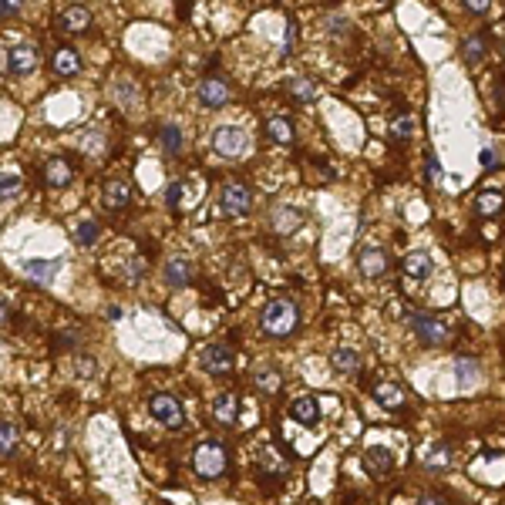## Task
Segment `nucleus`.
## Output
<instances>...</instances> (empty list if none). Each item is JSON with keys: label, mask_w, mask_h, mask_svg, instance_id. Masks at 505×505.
I'll use <instances>...</instances> for the list:
<instances>
[{"label": "nucleus", "mask_w": 505, "mask_h": 505, "mask_svg": "<svg viewBox=\"0 0 505 505\" xmlns=\"http://www.w3.org/2000/svg\"><path fill=\"white\" fill-rule=\"evenodd\" d=\"M300 324V310H297V303L293 300H270L266 303V310H263V317H259V327H263V334H270V337H286V334H293Z\"/></svg>", "instance_id": "nucleus-1"}, {"label": "nucleus", "mask_w": 505, "mask_h": 505, "mask_svg": "<svg viewBox=\"0 0 505 505\" xmlns=\"http://www.w3.org/2000/svg\"><path fill=\"white\" fill-rule=\"evenodd\" d=\"M192 468H195V475L206 482L222 479V475L229 472V452H226V445H219V441H202V445H195Z\"/></svg>", "instance_id": "nucleus-2"}, {"label": "nucleus", "mask_w": 505, "mask_h": 505, "mask_svg": "<svg viewBox=\"0 0 505 505\" xmlns=\"http://www.w3.org/2000/svg\"><path fill=\"white\" fill-rule=\"evenodd\" d=\"M408 327H411V334L418 337V344H425V347H445V344L452 340L448 324L438 320L435 313H428V310H408Z\"/></svg>", "instance_id": "nucleus-3"}, {"label": "nucleus", "mask_w": 505, "mask_h": 505, "mask_svg": "<svg viewBox=\"0 0 505 505\" xmlns=\"http://www.w3.org/2000/svg\"><path fill=\"white\" fill-rule=\"evenodd\" d=\"M249 148V135L239 125H219V129L212 131V152L219 158H229V162H236V158H243Z\"/></svg>", "instance_id": "nucleus-4"}, {"label": "nucleus", "mask_w": 505, "mask_h": 505, "mask_svg": "<svg viewBox=\"0 0 505 505\" xmlns=\"http://www.w3.org/2000/svg\"><path fill=\"white\" fill-rule=\"evenodd\" d=\"M148 415L156 418L158 425H165V428H182L185 425V411H182V404L175 394H152L148 398Z\"/></svg>", "instance_id": "nucleus-5"}, {"label": "nucleus", "mask_w": 505, "mask_h": 505, "mask_svg": "<svg viewBox=\"0 0 505 505\" xmlns=\"http://www.w3.org/2000/svg\"><path fill=\"white\" fill-rule=\"evenodd\" d=\"M40 65V54L31 48V44H11L7 51H4V67H7V75L13 78H24V75H34Z\"/></svg>", "instance_id": "nucleus-6"}, {"label": "nucleus", "mask_w": 505, "mask_h": 505, "mask_svg": "<svg viewBox=\"0 0 505 505\" xmlns=\"http://www.w3.org/2000/svg\"><path fill=\"white\" fill-rule=\"evenodd\" d=\"M233 367H236V354L226 340H216V344H209V347L202 350V371H206V374L222 377V374H229Z\"/></svg>", "instance_id": "nucleus-7"}, {"label": "nucleus", "mask_w": 505, "mask_h": 505, "mask_svg": "<svg viewBox=\"0 0 505 505\" xmlns=\"http://www.w3.org/2000/svg\"><path fill=\"white\" fill-rule=\"evenodd\" d=\"M219 206L226 216H246L253 209V192H249L243 182H226L219 192Z\"/></svg>", "instance_id": "nucleus-8"}, {"label": "nucleus", "mask_w": 505, "mask_h": 505, "mask_svg": "<svg viewBox=\"0 0 505 505\" xmlns=\"http://www.w3.org/2000/svg\"><path fill=\"white\" fill-rule=\"evenodd\" d=\"M195 98H199V104L202 108H209V112H219L222 104L229 102V85L222 78H202L199 81V88H195Z\"/></svg>", "instance_id": "nucleus-9"}, {"label": "nucleus", "mask_w": 505, "mask_h": 505, "mask_svg": "<svg viewBox=\"0 0 505 505\" xmlns=\"http://www.w3.org/2000/svg\"><path fill=\"white\" fill-rule=\"evenodd\" d=\"M391 266V259L384 249L377 246H364L361 253H357V270H361L364 280H377V276H384Z\"/></svg>", "instance_id": "nucleus-10"}, {"label": "nucleus", "mask_w": 505, "mask_h": 505, "mask_svg": "<svg viewBox=\"0 0 505 505\" xmlns=\"http://www.w3.org/2000/svg\"><path fill=\"white\" fill-rule=\"evenodd\" d=\"M40 175H44V185L65 189V185H71V179H75V168L67 165V158L51 156L48 162H44V168H40Z\"/></svg>", "instance_id": "nucleus-11"}, {"label": "nucleus", "mask_w": 505, "mask_h": 505, "mask_svg": "<svg viewBox=\"0 0 505 505\" xmlns=\"http://www.w3.org/2000/svg\"><path fill=\"white\" fill-rule=\"evenodd\" d=\"M104 206L112 209V212H121V209L131 202V182L125 179H112V182H104Z\"/></svg>", "instance_id": "nucleus-12"}, {"label": "nucleus", "mask_w": 505, "mask_h": 505, "mask_svg": "<svg viewBox=\"0 0 505 505\" xmlns=\"http://www.w3.org/2000/svg\"><path fill=\"white\" fill-rule=\"evenodd\" d=\"M290 415H293V421H300V425H320V401L313 398V394H307V398H293L290 401Z\"/></svg>", "instance_id": "nucleus-13"}, {"label": "nucleus", "mask_w": 505, "mask_h": 505, "mask_svg": "<svg viewBox=\"0 0 505 505\" xmlns=\"http://www.w3.org/2000/svg\"><path fill=\"white\" fill-rule=\"evenodd\" d=\"M283 91L290 94V102L293 104H307L317 98V81L313 78H303V75H293V78L283 81Z\"/></svg>", "instance_id": "nucleus-14"}, {"label": "nucleus", "mask_w": 505, "mask_h": 505, "mask_svg": "<svg viewBox=\"0 0 505 505\" xmlns=\"http://www.w3.org/2000/svg\"><path fill=\"white\" fill-rule=\"evenodd\" d=\"M88 27H91V13H88V7L75 4V7H67V11L61 13V31H65V34H85Z\"/></svg>", "instance_id": "nucleus-15"}, {"label": "nucleus", "mask_w": 505, "mask_h": 505, "mask_svg": "<svg viewBox=\"0 0 505 505\" xmlns=\"http://www.w3.org/2000/svg\"><path fill=\"white\" fill-rule=\"evenodd\" d=\"M394 462H398V458H394V452H391V448H384V445H374V448H367V452H364V465L371 468L374 475H384V472H391V468H394Z\"/></svg>", "instance_id": "nucleus-16"}, {"label": "nucleus", "mask_w": 505, "mask_h": 505, "mask_svg": "<svg viewBox=\"0 0 505 505\" xmlns=\"http://www.w3.org/2000/svg\"><path fill=\"white\" fill-rule=\"evenodd\" d=\"M371 394H374V401L381 404V408H388V411H401L404 408V391L398 388V384H374L371 388Z\"/></svg>", "instance_id": "nucleus-17"}, {"label": "nucleus", "mask_w": 505, "mask_h": 505, "mask_svg": "<svg viewBox=\"0 0 505 505\" xmlns=\"http://www.w3.org/2000/svg\"><path fill=\"white\" fill-rule=\"evenodd\" d=\"M253 384H256V391H263L266 398H273V394L283 391V374L273 371V367H259V371H253Z\"/></svg>", "instance_id": "nucleus-18"}, {"label": "nucleus", "mask_w": 505, "mask_h": 505, "mask_svg": "<svg viewBox=\"0 0 505 505\" xmlns=\"http://www.w3.org/2000/svg\"><path fill=\"white\" fill-rule=\"evenodd\" d=\"M54 71L58 75H65V78H75V75H81V58L75 48H58L54 51Z\"/></svg>", "instance_id": "nucleus-19"}, {"label": "nucleus", "mask_w": 505, "mask_h": 505, "mask_svg": "<svg viewBox=\"0 0 505 505\" xmlns=\"http://www.w3.org/2000/svg\"><path fill=\"white\" fill-rule=\"evenodd\" d=\"M404 276H411V280H428L431 273H435V263L428 253H411V256L404 259Z\"/></svg>", "instance_id": "nucleus-20"}, {"label": "nucleus", "mask_w": 505, "mask_h": 505, "mask_svg": "<svg viewBox=\"0 0 505 505\" xmlns=\"http://www.w3.org/2000/svg\"><path fill=\"white\" fill-rule=\"evenodd\" d=\"M212 415H216V421H219L222 428L236 425V415H239V401H236V394H219L216 404H212Z\"/></svg>", "instance_id": "nucleus-21"}, {"label": "nucleus", "mask_w": 505, "mask_h": 505, "mask_svg": "<svg viewBox=\"0 0 505 505\" xmlns=\"http://www.w3.org/2000/svg\"><path fill=\"white\" fill-rule=\"evenodd\" d=\"M330 367L340 371V374H354V371L361 367V354L350 347H337L334 354H330Z\"/></svg>", "instance_id": "nucleus-22"}, {"label": "nucleus", "mask_w": 505, "mask_h": 505, "mask_svg": "<svg viewBox=\"0 0 505 505\" xmlns=\"http://www.w3.org/2000/svg\"><path fill=\"white\" fill-rule=\"evenodd\" d=\"M165 280L172 286H189L192 283V266H189V259H168L165 263Z\"/></svg>", "instance_id": "nucleus-23"}, {"label": "nucleus", "mask_w": 505, "mask_h": 505, "mask_svg": "<svg viewBox=\"0 0 505 505\" xmlns=\"http://www.w3.org/2000/svg\"><path fill=\"white\" fill-rule=\"evenodd\" d=\"M58 259H27L24 263V273L27 276H34V280H40V283H51V276L58 273Z\"/></svg>", "instance_id": "nucleus-24"}, {"label": "nucleus", "mask_w": 505, "mask_h": 505, "mask_svg": "<svg viewBox=\"0 0 505 505\" xmlns=\"http://www.w3.org/2000/svg\"><path fill=\"white\" fill-rule=\"evenodd\" d=\"M266 135H270V142H276V145H290L293 142V121H290V118H270V121H266Z\"/></svg>", "instance_id": "nucleus-25"}, {"label": "nucleus", "mask_w": 505, "mask_h": 505, "mask_svg": "<svg viewBox=\"0 0 505 505\" xmlns=\"http://www.w3.org/2000/svg\"><path fill=\"white\" fill-rule=\"evenodd\" d=\"M455 381H458V388L475 384V381H479V361H472V357H458V361H455Z\"/></svg>", "instance_id": "nucleus-26"}, {"label": "nucleus", "mask_w": 505, "mask_h": 505, "mask_svg": "<svg viewBox=\"0 0 505 505\" xmlns=\"http://www.w3.org/2000/svg\"><path fill=\"white\" fill-rule=\"evenodd\" d=\"M502 209H505V199L499 192H482L479 199H475V212L485 216V219H489V216H499Z\"/></svg>", "instance_id": "nucleus-27"}, {"label": "nucleus", "mask_w": 505, "mask_h": 505, "mask_svg": "<svg viewBox=\"0 0 505 505\" xmlns=\"http://www.w3.org/2000/svg\"><path fill=\"white\" fill-rule=\"evenodd\" d=\"M462 58H465L468 65H479L482 58H485V34H472V38L462 40Z\"/></svg>", "instance_id": "nucleus-28"}, {"label": "nucleus", "mask_w": 505, "mask_h": 505, "mask_svg": "<svg viewBox=\"0 0 505 505\" xmlns=\"http://www.w3.org/2000/svg\"><path fill=\"white\" fill-rule=\"evenodd\" d=\"M158 139H162L165 156H179V152H182V129H179V125H162Z\"/></svg>", "instance_id": "nucleus-29"}, {"label": "nucleus", "mask_w": 505, "mask_h": 505, "mask_svg": "<svg viewBox=\"0 0 505 505\" xmlns=\"http://www.w3.org/2000/svg\"><path fill=\"white\" fill-rule=\"evenodd\" d=\"M98 233H102V226H98L94 219H85L78 229H75V243H78L81 249H88V246L98 243Z\"/></svg>", "instance_id": "nucleus-30"}, {"label": "nucleus", "mask_w": 505, "mask_h": 505, "mask_svg": "<svg viewBox=\"0 0 505 505\" xmlns=\"http://www.w3.org/2000/svg\"><path fill=\"white\" fill-rule=\"evenodd\" d=\"M112 94H115V102H118V104H125V108H131V104L139 102V88H135V85H131L129 78L115 81V85H112Z\"/></svg>", "instance_id": "nucleus-31"}, {"label": "nucleus", "mask_w": 505, "mask_h": 505, "mask_svg": "<svg viewBox=\"0 0 505 505\" xmlns=\"http://www.w3.org/2000/svg\"><path fill=\"white\" fill-rule=\"evenodd\" d=\"M263 479H286V465L280 462V465H273V452L266 448V452L259 455V468H256Z\"/></svg>", "instance_id": "nucleus-32"}, {"label": "nucleus", "mask_w": 505, "mask_h": 505, "mask_svg": "<svg viewBox=\"0 0 505 505\" xmlns=\"http://www.w3.org/2000/svg\"><path fill=\"white\" fill-rule=\"evenodd\" d=\"M13 445H17V425L13 421H0V455L11 458Z\"/></svg>", "instance_id": "nucleus-33"}, {"label": "nucleus", "mask_w": 505, "mask_h": 505, "mask_svg": "<svg viewBox=\"0 0 505 505\" xmlns=\"http://www.w3.org/2000/svg\"><path fill=\"white\" fill-rule=\"evenodd\" d=\"M13 195H21V175L17 172H4V179H0V199L11 202Z\"/></svg>", "instance_id": "nucleus-34"}, {"label": "nucleus", "mask_w": 505, "mask_h": 505, "mask_svg": "<svg viewBox=\"0 0 505 505\" xmlns=\"http://www.w3.org/2000/svg\"><path fill=\"white\" fill-rule=\"evenodd\" d=\"M182 195H185V179H172V182H168V189H165V202L172 209H179Z\"/></svg>", "instance_id": "nucleus-35"}, {"label": "nucleus", "mask_w": 505, "mask_h": 505, "mask_svg": "<svg viewBox=\"0 0 505 505\" xmlns=\"http://www.w3.org/2000/svg\"><path fill=\"white\" fill-rule=\"evenodd\" d=\"M327 34H330V38H347L350 21L347 17H327Z\"/></svg>", "instance_id": "nucleus-36"}, {"label": "nucleus", "mask_w": 505, "mask_h": 505, "mask_svg": "<svg viewBox=\"0 0 505 505\" xmlns=\"http://www.w3.org/2000/svg\"><path fill=\"white\" fill-rule=\"evenodd\" d=\"M391 139H394V142H408V139H411V118H398V121L391 125Z\"/></svg>", "instance_id": "nucleus-37"}, {"label": "nucleus", "mask_w": 505, "mask_h": 505, "mask_svg": "<svg viewBox=\"0 0 505 505\" xmlns=\"http://www.w3.org/2000/svg\"><path fill=\"white\" fill-rule=\"evenodd\" d=\"M24 7V0H0V13H4V21H13L17 13Z\"/></svg>", "instance_id": "nucleus-38"}, {"label": "nucleus", "mask_w": 505, "mask_h": 505, "mask_svg": "<svg viewBox=\"0 0 505 505\" xmlns=\"http://www.w3.org/2000/svg\"><path fill=\"white\" fill-rule=\"evenodd\" d=\"M293 34H297V24L293 21H286V38H283V58L293 54Z\"/></svg>", "instance_id": "nucleus-39"}, {"label": "nucleus", "mask_w": 505, "mask_h": 505, "mask_svg": "<svg viewBox=\"0 0 505 505\" xmlns=\"http://www.w3.org/2000/svg\"><path fill=\"white\" fill-rule=\"evenodd\" d=\"M462 4H465V11H472V13H485L489 11V7H492V0H462Z\"/></svg>", "instance_id": "nucleus-40"}, {"label": "nucleus", "mask_w": 505, "mask_h": 505, "mask_svg": "<svg viewBox=\"0 0 505 505\" xmlns=\"http://www.w3.org/2000/svg\"><path fill=\"white\" fill-rule=\"evenodd\" d=\"M482 165L495 168V152H492V148H482Z\"/></svg>", "instance_id": "nucleus-41"}, {"label": "nucleus", "mask_w": 505, "mask_h": 505, "mask_svg": "<svg viewBox=\"0 0 505 505\" xmlns=\"http://www.w3.org/2000/svg\"><path fill=\"white\" fill-rule=\"evenodd\" d=\"M418 502H445V495L441 492H421L418 495Z\"/></svg>", "instance_id": "nucleus-42"}, {"label": "nucleus", "mask_w": 505, "mask_h": 505, "mask_svg": "<svg viewBox=\"0 0 505 505\" xmlns=\"http://www.w3.org/2000/svg\"><path fill=\"white\" fill-rule=\"evenodd\" d=\"M139 273H142V259H131V266H129V280H139Z\"/></svg>", "instance_id": "nucleus-43"}, {"label": "nucleus", "mask_w": 505, "mask_h": 505, "mask_svg": "<svg viewBox=\"0 0 505 505\" xmlns=\"http://www.w3.org/2000/svg\"><path fill=\"white\" fill-rule=\"evenodd\" d=\"M108 320H121V310H118V307H108Z\"/></svg>", "instance_id": "nucleus-44"}]
</instances>
